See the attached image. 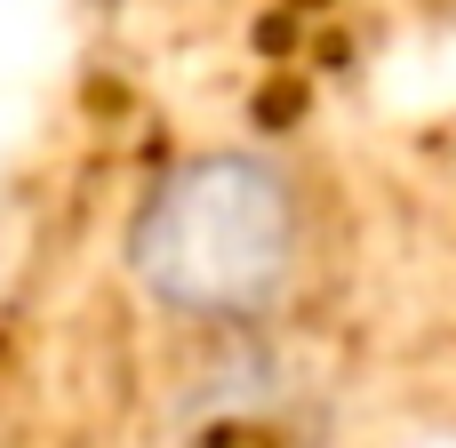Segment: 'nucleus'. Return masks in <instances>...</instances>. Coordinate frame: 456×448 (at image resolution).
Returning <instances> with one entry per match:
<instances>
[{"label": "nucleus", "instance_id": "1", "mask_svg": "<svg viewBox=\"0 0 456 448\" xmlns=\"http://www.w3.org/2000/svg\"><path fill=\"white\" fill-rule=\"evenodd\" d=\"M329 265L313 184L273 152H184L128 208V281L200 329H265Z\"/></svg>", "mask_w": 456, "mask_h": 448}]
</instances>
